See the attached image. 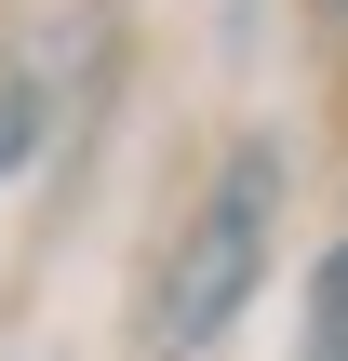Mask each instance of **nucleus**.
I'll return each mask as SVG.
<instances>
[{
	"label": "nucleus",
	"instance_id": "obj_4",
	"mask_svg": "<svg viewBox=\"0 0 348 361\" xmlns=\"http://www.w3.org/2000/svg\"><path fill=\"white\" fill-rule=\"evenodd\" d=\"M322 13H335V27H348V0H322Z\"/></svg>",
	"mask_w": 348,
	"mask_h": 361
},
{
	"label": "nucleus",
	"instance_id": "obj_1",
	"mask_svg": "<svg viewBox=\"0 0 348 361\" xmlns=\"http://www.w3.org/2000/svg\"><path fill=\"white\" fill-rule=\"evenodd\" d=\"M268 228H282V147H228L215 188L188 201L174 255H161V308H148V348L161 361H201L268 281Z\"/></svg>",
	"mask_w": 348,
	"mask_h": 361
},
{
	"label": "nucleus",
	"instance_id": "obj_2",
	"mask_svg": "<svg viewBox=\"0 0 348 361\" xmlns=\"http://www.w3.org/2000/svg\"><path fill=\"white\" fill-rule=\"evenodd\" d=\"M295 361H348V228H335V255L308 268V348Z\"/></svg>",
	"mask_w": 348,
	"mask_h": 361
},
{
	"label": "nucleus",
	"instance_id": "obj_3",
	"mask_svg": "<svg viewBox=\"0 0 348 361\" xmlns=\"http://www.w3.org/2000/svg\"><path fill=\"white\" fill-rule=\"evenodd\" d=\"M27 147H40V94H27V80L0 67V188L27 174Z\"/></svg>",
	"mask_w": 348,
	"mask_h": 361
}]
</instances>
